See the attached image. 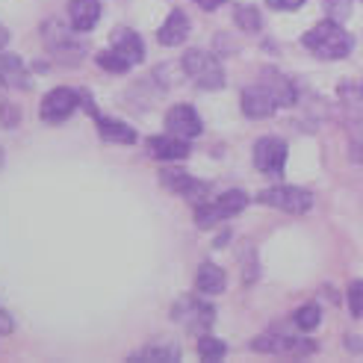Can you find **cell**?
<instances>
[{
    "label": "cell",
    "mask_w": 363,
    "mask_h": 363,
    "mask_svg": "<svg viewBox=\"0 0 363 363\" xmlns=\"http://www.w3.org/2000/svg\"><path fill=\"white\" fill-rule=\"evenodd\" d=\"M77 92L74 89H68V86H60V89H50V92L45 95V101H42V110H39V116H42V121H48V124H60V121H65L71 113L77 110Z\"/></svg>",
    "instance_id": "cell-5"
},
{
    "label": "cell",
    "mask_w": 363,
    "mask_h": 363,
    "mask_svg": "<svg viewBox=\"0 0 363 363\" xmlns=\"http://www.w3.org/2000/svg\"><path fill=\"white\" fill-rule=\"evenodd\" d=\"M9 331H12V319L0 311V334H9Z\"/></svg>",
    "instance_id": "cell-30"
},
{
    "label": "cell",
    "mask_w": 363,
    "mask_h": 363,
    "mask_svg": "<svg viewBox=\"0 0 363 363\" xmlns=\"http://www.w3.org/2000/svg\"><path fill=\"white\" fill-rule=\"evenodd\" d=\"M233 21H237V27L242 33H257L260 30V12H257V6H237Z\"/></svg>",
    "instance_id": "cell-22"
},
{
    "label": "cell",
    "mask_w": 363,
    "mask_h": 363,
    "mask_svg": "<svg viewBox=\"0 0 363 363\" xmlns=\"http://www.w3.org/2000/svg\"><path fill=\"white\" fill-rule=\"evenodd\" d=\"M349 311L352 316H363V281H354L349 286Z\"/></svg>",
    "instance_id": "cell-28"
},
{
    "label": "cell",
    "mask_w": 363,
    "mask_h": 363,
    "mask_svg": "<svg viewBox=\"0 0 363 363\" xmlns=\"http://www.w3.org/2000/svg\"><path fill=\"white\" fill-rule=\"evenodd\" d=\"M195 4L201 6V9H207V12H210V9H216V6H222L225 0H195Z\"/></svg>",
    "instance_id": "cell-31"
},
{
    "label": "cell",
    "mask_w": 363,
    "mask_h": 363,
    "mask_svg": "<svg viewBox=\"0 0 363 363\" xmlns=\"http://www.w3.org/2000/svg\"><path fill=\"white\" fill-rule=\"evenodd\" d=\"M98 130H101L104 139H110V142H124V145H133L136 142V130H133V127H127V124H121L116 118L98 116Z\"/></svg>",
    "instance_id": "cell-19"
},
{
    "label": "cell",
    "mask_w": 363,
    "mask_h": 363,
    "mask_svg": "<svg viewBox=\"0 0 363 363\" xmlns=\"http://www.w3.org/2000/svg\"><path fill=\"white\" fill-rule=\"evenodd\" d=\"M0 77L6 80V86L15 89H30V74L24 62L15 57V53H0Z\"/></svg>",
    "instance_id": "cell-17"
},
{
    "label": "cell",
    "mask_w": 363,
    "mask_h": 363,
    "mask_svg": "<svg viewBox=\"0 0 363 363\" xmlns=\"http://www.w3.org/2000/svg\"><path fill=\"white\" fill-rule=\"evenodd\" d=\"M257 201L266 204V207L293 213V216H304L313 207V195L307 189H301V186H269L257 195Z\"/></svg>",
    "instance_id": "cell-3"
},
{
    "label": "cell",
    "mask_w": 363,
    "mask_h": 363,
    "mask_svg": "<svg viewBox=\"0 0 363 363\" xmlns=\"http://www.w3.org/2000/svg\"><path fill=\"white\" fill-rule=\"evenodd\" d=\"M4 89H6V80H4V77H0V95H4Z\"/></svg>",
    "instance_id": "cell-33"
},
{
    "label": "cell",
    "mask_w": 363,
    "mask_h": 363,
    "mask_svg": "<svg viewBox=\"0 0 363 363\" xmlns=\"http://www.w3.org/2000/svg\"><path fill=\"white\" fill-rule=\"evenodd\" d=\"M110 42H113V48H116L130 65H136V62L145 60V45H142V39H139V33L121 27V30L113 33V39H110Z\"/></svg>",
    "instance_id": "cell-14"
},
{
    "label": "cell",
    "mask_w": 363,
    "mask_h": 363,
    "mask_svg": "<svg viewBox=\"0 0 363 363\" xmlns=\"http://www.w3.org/2000/svg\"><path fill=\"white\" fill-rule=\"evenodd\" d=\"M130 360H151V363H174L180 360V346L177 342H151L142 352H136Z\"/></svg>",
    "instance_id": "cell-18"
},
{
    "label": "cell",
    "mask_w": 363,
    "mask_h": 363,
    "mask_svg": "<svg viewBox=\"0 0 363 363\" xmlns=\"http://www.w3.org/2000/svg\"><path fill=\"white\" fill-rule=\"evenodd\" d=\"M240 104H242V113L248 118H269V116H275V110H278L275 95H272L263 83L260 86H248L242 92Z\"/></svg>",
    "instance_id": "cell-9"
},
{
    "label": "cell",
    "mask_w": 363,
    "mask_h": 363,
    "mask_svg": "<svg viewBox=\"0 0 363 363\" xmlns=\"http://www.w3.org/2000/svg\"><path fill=\"white\" fill-rule=\"evenodd\" d=\"M260 77H263V86L269 89L272 95H275L278 106H289V104H296V86L289 83L284 74H278L275 68H266Z\"/></svg>",
    "instance_id": "cell-16"
},
{
    "label": "cell",
    "mask_w": 363,
    "mask_h": 363,
    "mask_svg": "<svg viewBox=\"0 0 363 363\" xmlns=\"http://www.w3.org/2000/svg\"><path fill=\"white\" fill-rule=\"evenodd\" d=\"M325 9H328L334 21H346L352 12V0H325Z\"/></svg>",
    "instance_id": "cell-27"
},
{
    "label": "cell",
    "mask_w": 363,
    "mask_h": 363,
    "mask_svg": "<svg viewBox=\"0 0 363 363\" xmlns=\"http://www.w3.org/2000/svg\"><path fill=\"white\" fill-rule=\"evenodd\" d=\"M160 177H162V184H166L172 192L189 198V201H195V204H204V195L210 192L207 184H201V180H195L192 174L180 172V169H166Z\"/></svg>",
    "instance_id": "cell-8"
},
{
    "label": "cell",
    "mask_w": 363,
    "mask_h": 363,
    "mask_svg": "<svg viewBox=\"0 0 363 363\" xmlns=\"http://www.w3.org/2000/svg\"><path fill=\"white\" fill-rule=\"evenodd\" d=\"M166 127H169V133H174V136L195 139V136H201L204 121H201V116L192 110V106L180 104V106H172V110L166 113Z\"/></svg>",
    "instance_id": "cell-7"
},
{
    "label": "cell",
    "mask_w": 363,
    "mask_h": 363,
    "mask_svg": "<svg viewBox=\"0 0 363 363\" xmlns=\"http://www.w3.org/2000/svg\"><path fill=\"white\" fill-rule=\"evenodd\" d=\"M6 42H9V33H6V27H4V24H0V50L6 48Z\"/></svg>",
    "instance_id": "cell-32"
},
{
    "label": "cell",
    "mask_w": 363,
    "mask_h": 363,
    "mask_svg": "<svg viewBox=\"0 0 363 363\" xmlns=\"http://www.w3.org/2000/svg\"><path fill=\"white\" fill-rule=\"evenodd\" d=\"M319 322H322V311H319V304H304V307H298V313H296V325H298V331H313Z\"/></svg>",
    "instance_id": "cell-25"
},
{
    "label": "cell",
    "mask_w": 363,
    "mask_h": 363,
    "mask_svg": "<svg viewBox=\"0 0 363 363\" xmlns=\"http://www.w3.org/2000/svg\"><path fill=\"white\" fill-rule=\"evenodd\" d=\"M148 151L157 160H184V157H189V139L174 136V133L151 136L148 139Z\"/></svg>",
    "instance_id": "cell-11"
},
{
    "label": "cell",
    "mask_w": 363,
    "mask_h": 363,
    "mask_svg": "<svg viewBox=\"0 0 363 363\" xmlns=\"http://www.w3.org/2000/svg\"><path fill=\"white\" fill-rule=\"evenodd\" d=\"M254 352H269V354H301V352H313L311 342H298V337H289V334H263L260 340L251 342Z\"/></svg>",
    "instance_id": "cell-10"
},
{
    "label": "cell",
    "mask_w": 363,
    "mask_h": 363,
    "mask_svg": "<svg viewBox=\"0 0 363 363\" xmlns=\"http://www.w3.org/2000/svg\"><path fill=\"white\" fill-rule=\"evenodd\" d=\"M340 101L354 113H363V83H342L340 86Z\"/></svg>",
    "instance_id": "cell-23"
},
{
    "label": "cell",
    "mask_w": 363,
    "mask_h": 363,
    "mask_svg": "<svg viewBox=\"0 0 363 363\" xmlns=\"http://www.w3.org/2000/svg\"><path fill=\"white\" fill-rule=\"evenodd\" d=\"M98 65L106 68V71H113V74H121V71L130 68V62H127L116 48H113V50H101V53H98Z\"/></svg>",
    "instance_id": "cell-26"
},
{
    "label": "cell",
    "mask_w": 363,
    "mask_h": 363,
    "mask_svg": "<svg viewBox=\"0 0 363 363\" xmlns=\"http://www.w3.org/2000/svg\"><path fill=\"white\" fill-rule=\"evenodd\" d=\"M4 160H6V157H4V151H0V169H4Z\"/></svg>",
    "instance_id": "cell-34"
},
{
    "label": "cell",
    "mask_w": 363,
    "mask_h": 363,
    "mask_svg": "<svg viewBox=\"0 0 363 363\" xmlns=\"http://www.w3.org/2000/svg\"><path fill=\"white\" fill-rule=\"evenodd\" d=\"M68 15H71V30L89 33L98 24V18H101V4H98V0H71Z\"/></svg>",
    "instance_id": "cell-13"
},
{
    "label": "cell",
    "mask_w": 363,
    "mask_h": 363,
    "mask_svg": "<svg viewBox=\"0 0 363 363\" xmlns=\"http://www.w3.org/2000/svg\"><path fill=\"white\" fill-rule=\"evenodd\" d=\"M198 354H201V360H222L228 354V346L210 334H201V340H198Z\"/></svg>",
    "instance_id": "cell-21"
},
{
    "label": "cell",
    "mask_w": 363,
    "mask_h": 363,
    "mask_svg": "<svg viewBox=\"0 0 363 363\" xmlns=\"http://www.w3.org/2000/svg\"><path fill=\"white\" fill-rule=\"evenodd\" d=\"M174 319L192 334H210V325H213L216 313H213V307L201 298H184L174 307Z\"/></svg>",
    "instance_id": "cell-4"
},
{
    "label": "cell",
    "mask_w": 363,
    "mask_h": 363,
    "mask_svg": "<svg viewBox=\"0 0 363 363\" xmlns=\"http://www.w3.org/2000/svg\"><path fill=\"white\" fill-rule=\"evenodd\" d=\"M301 45L311 53H316L319 60H342L354 50V35L342 30V21L328 18V21H319L311 33H304Z\"/></svg>",
    "instance_id": "cell-1"
},
{
    "label": "cell",
    "mask_w": 363,
    "mask_h": 363,
    "mask_svg": "<svg viewBox=\"0 0 363 363\" xmlns=\"http://www.w3.org/2000/svg\"><path fill=\"white\" fill-rule=\"evenodd\" d=\"M216 207L222 210L225 219H230V216H237V213H242V210L248 207V195H245L242 189H228V192H222V195H219V201H216Z\"/></svg>",
    "instance_id": "cell-20"
},
{
    "label": "cell",
    "mask_w": 363,
    "mask_h": 363,
    "mask_svg": "<svg viewBox=\"0 0 363 363\" xmlns=\"http://www.w3.org/2000/svg\"><path fill=\"white\" fill-rule=\"evenodd\" d=\"M184 71L201 89H222L225 86V68L222 62L207 50H189L184 53Z\"/></svg>",
    "instance_id": "cell-2"
},
{
    "label": "cell",
    "mask_w": 363,
    "mask_h": 363,
    "mask_svg": "<svg viewBox=\"0 0 363 363\" xmlns=\"http://www.w3.org/2000/svg\"><path fill=\"white\" fill-rule=\"evenodd\" d=\"M195 222H198V228H216L219 222H225V216H222V210L216 207V201L213 204H198V210H195Z\"/></svg>",
    "instance_id": "cell-24"
},
{
    "label": "cell",
    "mask_w": 363,
    "mask_h": 363,
    "mask_svg": "<svg viewBox=\"0 0 363 363\" xmlns=\"http://www.w3.org/2000/svg\"><path fill=\"white\" fill-rule=\"evenodd\" d=\"M286 162V142H281L278 136H263L254 145V166L263 174H281Z\"/></svg>",
    "instance_id": "cell-6"
},
{
    "label": "cell",
    "mask_w": 363,
    "mask_h": 363,
    "mask_svg": "<svg viewBox=\"0 0 363 363\" xmlns=\"http://www.w3.org/2000/svg\"><path fill=\"white\" fill-rule=\"evenodd\" d=\"M266 4L272 9H278V12H293V9H298L304 4V0H266Z\"/></svg>",
    "instance_id": "cell-29"
},
{
    "label": "cell",
    "mask_w": 363,
    "mask_h": 363,
    "mask_svg": "<svg viewBox=\"0 0 363 363\" xmlns=\"http://www.w3.org/2000/svg\"><path fill=\"white\" fill-rule=\"evenodd\" d=\"M186 35H189V18L180 9H172L169 18H166V24H162L160 33H157L160 45L162 48H177L180 42H186Z\"/></svg>",
    "instance_id": "cell-12"
},
{
    "label": "cell",
    "mask_w": 363,
    "mask_h": 363,
    "mask_svg": "<svg viewBox=\"0 0 363 363\" xmlns=\"http://www.w3.org/2000/svg\"><path fill=\"white\" fill-rule=\"evenodd\" d=\"M225 286H228V275H225L219 266H213V263H201V266H198V278H195V289H198V293L219 296V293H225Z\"/></svg>",
    "instance_id": "cell-15"
}]
</instances>
